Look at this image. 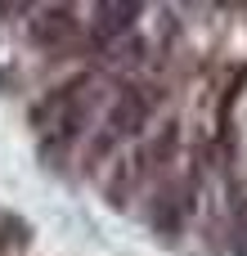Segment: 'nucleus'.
I'll return each instance as SVG.
<instances>
[{
    "instance_id": "3",
    "label": "nucleus",
    "mask_w": 247,
    "mask_h": 256,
    "mask_svg": "<svg viewBox=\"0 0 247 256\" xmlns=\"http://www.w3.org/2000/svg\"><path fill=\"white\" fill-rule=\"evenodd\" d=\"M140 18V4H130V0H104L99 9H94V40L99 45H108V40H117L130 22Z\"/></svg>"
},
{
    "instance_id": "5",
    "label": "nucleus",
    "mask_w": 247,
    "mask_h": 256,
    "mask_svg": "<svg viewBox=\"0 0 247 256\" xmlns=\"http://www.w3.org/2000/svg\"><path fill=\"white\" fill-rule=\"evenodd\" d=\"M184 212H189V184H166V194L153 202V225L158 230H176L180 220H184Z\"/></svg>"
},
{
    "instance_id": "2",
    "label": "nucleus",
    "mask_w": 247,
    "mask_h": 256,
    "mask_svg": "<svg viewBox=\"0 0 247 256\" xmlns=\"http://www.w3.org/2000/svg\"><path fill=\"white\" fill-rule=\"evenodd\" d=\"M68 36H76V14H72V4H40V9H32V40L58 45V40H68Z\"/></svg>"
},
{
    "instance_id": "4",
    "label": "nucleus",
    "mask_w": 247,
    "mask_h": 256,
    "mask_svg": "<svg viewBox=\"0 0 247 256\" xmlns=\"http://www.w3.org/2000/svg\"><path fill=\"white\" fill-rule=\"evenodd\" d=\"M176 144H180V126L176 122H162V130L135 153V162H130V171H158V166H166L171 162V153H176ZM126 171V176H130Z\"/></svg>"
},
{
    "instance_id": "1",
    "label": "nucleus",
    "mask_w": 247,
    "mask_h": 256,
    "mask_svg": "<svg viewBox=\"0 0 247 256\" xmlns=\"http://www.w3.org/2000/svg\"><path fill=\"white\" fill-rule=\"evenodd\" d=\"M153 104H158L153 86H126L108 108V135H140L144 122L153 117Z\"/></svg>"
}]
</instances>
